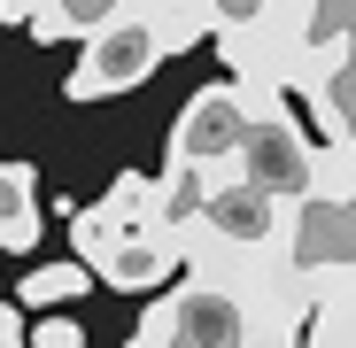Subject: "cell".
Segmentation results:
<instances>
[{"instance_id": "cell-5", "label": "cell", "mask_w": 356, "mask_h": 348, "mask_svg": "<svg viewBox=\"0 0 356 348\" xmlns=\"http://www.w3.org/2000/svg\"><path fill=\"white\" fill-rule=\"evenodd\" d=\"M302 201L325 209V217H348V209H356V140L310 147V186H302Z\"/></svg>"}, {"instance_id": "cell-4", "label": "cell", "mask_w": 356, "mask_h": 348, "mask_svg": "<svg viewBox=\"0 0 356 348\" xmlns=\"http://www.w3.org/2000/svg\"><path fill=\"white\" fill-rule=\"evenodd\" d=\"M39 232H47L39 170H31V163H0V248H8V256H31Z\"/></svg>"}, {"instance_id": "cell-2", "label": "cell", "mask_w": 356, "mask_h": 348, "mask_svg": "<svg viewBox=\"0 0 356 348\" xmlns=\"http://www.w3.org/2000/svg\"><path fill=\"white\" fill-rule=\"evenodd\" d=\"M248 124H256V108H248V85L241 78H232V85H202L186 108H178V124H170V163L209 170V186L217 179H241Z\"/></svg>"}, {"instance_id": "cell-6", "label": "cell", "mask_w": 356, "mask_h": 348, "mask_svg": "<svg viewBox=\"0 0 356 348\" xmlns=\"http://www.w3.org/2000/svg\"><path fill=\"white\" fill-rule=\"evenodd\" d=\"M101 271L86 263V256H63V263H31L24 279H16V302L24 310H63V302H78L86 286H93Z\"/></svg>"}, {"instance_id": "cell-9", "label": "cell", "mask_w": 356, "mask_h": 348, "mask_svg": "<svg viewBox=\"0 0 356 348\" xmlns=\"http://www.w3.org/2000/svg\"><path fill=\"white\" fill-rule=\"evenodd\" d=\"M39 8H47V0H0V24H24V31H31Z\"/></svg>"}, {"instance_id": "cell-3", "label": "cell", "mask_w": 356, "mask_h": 348, "mask_svg": "<svg viewBox=\"0 0 356 348\" xmlns=\"http://www.w3.org/2000/svg\"><path fill=\"white\" fill-rule=\"evenodd\" d=\"M170 271H186L170 232H124V240L108 248V263H101V279L116 295H155V286H170Z\"/></svg>"}, {"instance_id": "cell-1", "label": "cell", "mask_w": 356, "mask_h": 348, "mask_svg": "<svg viewBox=\"0 0 356 348\" xmlns=\"http://www.w3.org/2000/svg\"><path fill=\"white\" fill-rule=\"evenodd\" d=\"M163 31L140 16V8H116L101 31H86L78 39V70H70V101H101V93H132V85H147L155 78V63H163Z\"/></svg>"}, {"instance_id": "cell-8", "label": "cell", "mask_w": 356, "mask_h": 348, "mask_svg": "<svg viewBox=\"0 0 356 348\" xmlns=\"http://www.w3.org/2000/svg\"><path fill=\"white\" fill-rule=\"evenodd\" d=\"M31 340H39V348H78V340H86V325H78V317H70V302H63V310H39V317H31Z\"/></svg>"}, {"instance_id": "cell-7", "label": "cell", "mask_w": 356, "mask_h": 348, "mask_svg": "<svg viewBox=\"0 0 356 348\" xmlns=\"http://www.w3.org/2000/svg\"><path fill=\"white\" fill-rule=\"evenodd\" d=\"M124 0H47L39 8V24H31V39H86V31H101Z\"/></svg>"}]
</instances>
